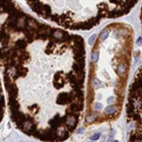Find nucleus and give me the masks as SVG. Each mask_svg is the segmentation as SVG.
<instances>
[{
    "label": "nucleus",
    "mask_w": 142,
    "mask_h": 142,
    "mask_svg": "<svg viewBox=\"0 0 142 142\" xmlns=\"http://www.w3.org/2000/svg\"><path fill=\"white\" fill-rule=\"evenodd\" d=\"M85 58L82 36L30 15L2 72L15 124L28 120L38 130L47 119L51 142L68 138L84 109Z\"/></svg>",
    "instance_id": "obj_1"
},
{
    "label": "nucleus",
    "mask_w": 142,
    "mask_h": 142,
    "mask_svg": "<svg viewBox=\"0 0 142 142\" xmlns=\"http://www.w3.org/2000/svg\"><path fill=\"white\" fill-rule=\"evenodd\" d=\"M93 42L86 93V122L114 118L120 112L131 66L133 30L113 23Z\"/></svg>",
    "instance_id": "obj_2"
},
{
    "label": "nucleus",
    "mask_w": 142,
    "mask_h": 142,
    "mask_svg": "<svg viewBox=\"0 0 142 142\" xmlns=\"http://www.w3.org/2000/svg\"><path fill=\"white\" fill-rule=\"evenodd\" d=\"M39 17L60 28L88 31L105 20L127 15L139 0H24Z\"/></svg>",
    "instance_id": "obj_3"
},
{
    "label": "nucleus",
    "mask_w": 142,
    "mask_h": 142,
    "mask_svg": "<svg viewBox=\"0 0 142 142\" xmlns=\"http://www.w3.org/2000/svg\"><path fill=\"white\" fill-rule=\"evenodd\" d=\"M30 15L16 0H0V120L5 113L2 75L9 50L22 34Z\"/></svg>",
    "instance_id": "obj_4"
},
{
    "label": "nucleus",
    "mask_w": 142,
    "mask_h": 142,
    "mask_svg": "<svg viewBox=\"0 0 142 142\" xmlns=\"http://www.w3.org/2000/svg\"><path fill=\"white\" fill-rule=\"evenodd\" d=\"M127 115L135 125L141 128V66L138 68L130 86Z\"/></svg>",
    "instance_id": "obj_5"
},
{
    "label": "nucleus",
    "mask_w": 142,
    "mask_h": 142,
    "mask_svg": "<svg viewBox=\"0 0 142 142\" xmlns=\"http://www.w3.org/2000/svg\"><path fill=\"white\" fill-rule=\"evenodd\" d=\"M99 138H100V133H97V134H95V135H92L91 140H98Z\"/></svg>",
    "instance_id": "obj_6"
},
{
    "label": "nucleus",
    "mask_w": 142,
    "mask_h": 142,
    "mask_svg": "<svg viewBox=\"0 0 142 142\" xmlns=\"http://www.w3.org/2000/svg\"><path fill=\"white\" fill-rule=\"evenodd\" d=\"M114 142H118V141H114Z\"/></svg>",
    "instance_id": "obj_7"
}]
</instances>
